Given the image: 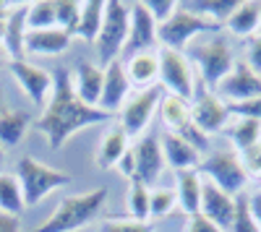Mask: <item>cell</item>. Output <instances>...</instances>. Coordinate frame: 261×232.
Here are the masks:
<instances>
[{
	"mask_svg": "<svg viewBox=\"0 0 261 232\" xmlns=\"http://www.w3.org/2000/svg\"><path fill=\"white\" fill-rule=\"evenodd\" d=\"M113 115H107L99 107H89L76 97L73 89V76L68 68H58L53 76V94L42 110L37 128L47 136V143L53 149H60V146L68 141L76 131L86 128V125H97L110 120Z\"/></svg>",
	"mask_w": 261,
	"mask_h": 232,
	"instance_id": "6da1fadb",
	"label": "cell"
},
{
	"mask_svg": "<svg viewBox=\"0 0 261 232\" xmlns=\"http://www.w3.org/2000/svg\"><path fill=\"white\" fill-rule=\"evenodd\" d=\"M105 201H107V188L105 185L92 188V191H86V193L65 196L55 206V212L32 232H76V229H81V227H86L89 222L97 219Z\"/></svg>",
	"mask_w": 261,
	"mask_h": 232,
	"instance_id": "7a4b0ae2",
	"label": "cell"
},
{
	"mask_svg": "<svg viewBox=\"0 0 261 232\" xmlns=\"http://www.w3.org/2000/svg\"><path fill=\"white\" fill-rule=\"evenodd\" d=\"M188 50H191V66L196 76H199V81H204L206 86H217L235 66L230 42L220 32L196 37L188 45Z\"/></svg>",
	"mask_w": 261,
	"mask_h": 232,
	"instance_id": "3957f363",
	"label": "cell"
},
{
	"mask_svg": "<svg viewBox=\"0 0 261 232\" xmlns=\"http://www.w3.org/2000/svg\"><path fill=\"white\" fill-rule=\"evenodd\" d=\"M128 18H130V3H123V0L105 3V21L94 39L99 68H107L110 63L120 60L128 42Z\"/></svg>",
	"mask_w": 261,
	"mask_h": 232,
	"instance_id": "277c9868",
	"label": "cell"
},
{
	"mask_svg": "<svg viewBox=\"0 0 261 232\" xmlns=\"http://www.w3.org/2000/svg\"><path fill=\"white\" fill-rule=\"evenodd\" d=\"M196 172L204 175V180L214 183L220 191H225L230 196L243 193V188L251 180V175L246 170V162L241 159V154H238L235 149H217V152H212L206 159L199 162Z\"/></svg>",
	"mask_w": 261,
	"mask_h": 232,
	"instance_id": "5b68a950",
	"label": "cell"
},
{
	"mask_svg": "<svg viewBox=\"0 0 261 232\" xmlns=\"http://www.w3.org/2000/svg\"><path fill=\"white\" fill-rule=\"evenodd\" d=\"M16 178H18V185H21V193H24V206H37L50 191H58V188L68 185L73 180L68 172L55 170V167L39 162L34 157H21L18 159Z\"/></svg>",
	"mask_w": 261,
	"mask_h": 232,
	"instance_id": "8992f818",
	"label": "cell"
},
{
	"mask_svg": "<svg viewBox=\"0 0 261 232\" xmlns=\"http://www.w3.org/2000/svg\"><path fill=\"white\" fill-rule=\"evenodd\" d=\"M212 32H220V26L212 24V21L196 16L191 11H186L180 3H178V11L172 13L165 24L157 26V39L165 45V50H186L196 37L201 34H212Z\"/></svg>",
	"mask_w": 261,
	"mask_h": 232,
	"instance_id": "52a82bcc",
	"label": "cell"
},
{
	"mask_svg": "<svg viewBox=\"0 0 261 232\" xmlns=\"http://www.w3.org/2000/svg\"><path fill=\"white\" fill-rule=\"evenodd\" d=\"M160 78L167 94L183 97L188 102L196 99V83H199V76H196L191 60L183 52L175 50H162L160 52Z\"/></svg>",
	"mask_w": 261,
	"mask_h": 232,
	"instance_id": "ba28073f",
	"label": "cell"
},
{
	"mask_svg": "<svg viewBox=\"0 0 261 232\" xmlns=\"http://www.w3.org/2000/svg\"><path fill=\"white\" fill-rule=\"evenodd\" d=\"M165 86L162 83H154L149 89H141L136 97L125 99V104L120 107V128L128 133V136H139L146 131V125L154 118L160 102L165 97Z\"/></svg>",
	"mask_w": 261,
	"mask_h": 232,
	"instance_id": "9c48e42d",
	"label": "cell"
},
{
	"mask_svg": "<svg viewBox=\"0 0 261 232\" xmlns=\"http://www.w3.org/2000/svg\"><path fill=\"white\" fill-rule=\"evenodd\" d=\"M217 97L225 104H238V102H248L261 97V76L248 66V63L238 60L232 71L217 83Z\"/></svg>",
	"mask_w": 261,
	"mask_h": 232,
	"instance_id": "30bf717a",
	"label": "cell"
},
{
	"mask_svg": "<svg viewBox=\"0 0 261 232\" xmlns=\"http://www.w3.org/2000/svg\"><path fill=\"white\" fill-rule=\"evenodd\" d=\"M8 68H11L13 78L18 81V86L24 89V94L37 104V107H45L50 94H53V73L34 66V63H29L27 57L24 60H11Z\"/></svg>",
	"mask_w": 261,
	"mask_h": 232,
	"instance_id": "8fae6325",
	"label": "cell"
},
{
	"mask_svg": "<svg viewBox=\"0 0 261 232\" xmlns=\"http://www.w3.org/2000/svg\"><path fill=\"white\" fill-rule=\"evenodd\" d=\"M134 159H136V175L130 183H144L149 188L165 172V154L157 136H141L134 146Z\"/></svg>",
	"mask_w": 261,
	"mask_h": 232,
	"instance_id": "7c38bea8",
	"label": "cell"
},
{
	"mask_svg": "<svg viewBox=\"0 0 261 232\" xmlns=\"http://www.w3.org/2000/svg\"><path fill=\"white\" fill-rule=\"evenodd\" d=\"M157 21L151 18L144 3H130V18H128V42L123 55H136L146 52L157 45Z\"/></svg>",
	"mask_w": 261,
	"mask_h": 232,
	"instance_id": "4fadbf2b",
	"label": "cell"
},
{
	"mask_svg": "<svg viewBox=\"0 0 261 232\" xmlns=\"http://www.w3.org/2000/svg\"><path fill=\"white\" fill-rule=\"evenodd\" d=\"M230 107L217 94H199L191 102V120L204 133H217L230 123Z\"/></svg>",
	"mask_w": 261,
	"mask_h": 232,
	"instance_id": "5bb4252c",
	"label": "cell"
},
{
	"mask_svg": "<svg viewBox=\"0 0 261 232\" xmlns=\"http://www.w3.org/2000/svg\"><path fill=\"white\" fill-rule=\"evenodd\" d=\"M201 214L212 219L222 232H227L235 217V196L220 191L214 183L201 178Z\"/></svg>",
	"mask_w": 261,
	"mask_h": 232,
	"instance_id": "9a60e30c",
	"label": "cell"
},
{
	"mask_svg": "<svg viewBox=\"0 0 261 232\" xmlns=\"http://www.w3.org/2000/svg\"><path fill=\"white\" fill-rule=\"evenodd\" d=\"M128 89H130V81L125 73V66L120 60L110 63L105 68V83H102V99H99V110H105L107 115H115L125 99H128Z\"/></svg>",
	"mask_w": 261,
	"mask_h": 232,
	"instance_id": "2e32d148",
	"label": "cell"
},
{
	"mask_svg": "<svg viewBox=\"0 0 261 232\" xmlns=\"http://www.w3.org/2000/svg\"><path fill=\"white\" fill-rule=\"evenodd\" d=\"M102 83H105V68H99L97 63L81 60L79 66H76L73 89H76V97H79L84 104H89V107H99Z\"/></svg>",
	"mask_w": 261,
	"mask_h": 232,
	"instance_id": "e0dca14e",
	"label": "cell"
},
{
	"mask_svg": "<svg viewBox=\"0 0 261 232\" xmlns=\"http://www.w3.org/2000/svg\"><path fill=\"white\" fill-rule=\"evenodd\" d=\"M71 34H65L63 29H39V32H27L24 39V50L32 55H42V57H53L68 50L71 45Z\"/></svg>",
	"mask_w": 261,
	"mask_h": 232,
	"instance_id": "ac0fdd59",
	"label": "cell"
},
{
	"mask_svg": "<svg viewBox=\"0 0 261 232\" xmlns=\"http://www.w3.org/2000/svg\"><path fill=\"white\" fill-rule=\"evenodd\" d=\"M125 73L128 81L139 89H149L154 86L160 78V52L146 50V52H136L125 60Z\"/></svg>",
	"mask_w": 261,
	"mask_h": 232,
	"instance_id": "d6986e66",
	"label": "cell"
},
{
	"mask_svg": "<svg viewBox=\"0 0 261 232\" xmlns=\"http://www.w3.org/2000/svg\"><path fill=\"white\" fill-rule=\"evenodd\" d=\"M162 154H165V164H170L175 172H183V170H196L201 162V154L188 146L178 133H165L162 136Z\"/></svg>",
	"mask_w": 261,
	"mask_h": 232,
	"instance_id": "ffe728a7",
	"label": "cell"
},
{
	"mask_svg": "<svg viewBox=\"0 0 261 232\" xmlns=\"http://www.w3.org/2000/svg\"><path fill=\"white\" fill-rule=\"evenodd\" d=\"M24 39H27V6H16L6 18V37H3V47L11 60H24L27 55Z\"/></svg>",
	"mask_w": 261,
	"mask_h": 232,
	"instance_id": "44dd1931",
	"label": "cell"
},
{
	"mask_svg": "<svg viewBox=\"0 0 261 232\" xmlns=\"http://www.w3.org/2000/svg\"><path fill=\"white\" fill-rule=\"evenodd\" d=\"M225 26L235 37H253L261 26V0H241L225 21Z\"/></svg>",
	"mask_w": 261,
	"mask_h": 232,
	"instance_id": "7402d4cb",
	"label": "cell"
},
{
	"mask_svg": "<svg viewBox=\"0 0 261 232\" xmlns=\"http://www.w3.org/2000/svg\"><path fill=\"white\" fill-rule=\"evenodd\" d=\"M128 133L120 128V125H118V128H110V131H107L105 133V138H102V143H99V152H97V167H99V170H115V167H118V162L128 154V149H130V146H128Z\"/></svg>",
	"mask_w": 261,
	"mask_h": 232,
	"instance_id": "603a6c76",
	"label": "cell"
},
{
	"mask_svg": "<svg viewBox=\"0 0 261 232\" xmlns=\"http://www.w3.org/2000/svg\"><path fill=\"white\" fill-rule=\"evenodd\" d=\"M175 193H178V206L188 217L201 212V175L196 170H183L175 175Z\"/></svg>",
	"mask_w": 261,
	"mask_h": 232,
	"instance_id": "cb8c5ba5",
	"label": "cell"
},
{
	"mask_svg": "<svg viewBox=\"0 0 261 232\" xmlns=\"http://www.w3.org/2000/svg\"><path fill=\"white\" fill-rule=\"evenodd\" d=\"M32 125V115L24 110H3L0 112V146H18Z\"/></svg>",
	"mask_w": 261,
	"mask_h": 232,
	"instance_id": "d4e9b609",
	"label": "cell"
},
{
	"mask_svg": "<svg viewBox=\"0 0 261 232\" xmlns=\"http://www.w3.org/2000/svg\"><path fill=\"white\" fill-rule=\"evenodd\" d=\"M160 115H162L167 133H178L183 125L191 123V102L175 94H165L160 102Z\"/></svg>",
	"mask_w": 261,
	"mask_h": 232,
	"instance_id": "484cf974",
	"label": "cell"
},
{
	"mask_svg": "<svg viewBox=\"0 0 261 232\" xmlns=\"http://www.w3.org/2000/svg\"><path fill=\"white\" fill-rule=\"evenodd\" d=\"M238 3L241 0H186V3H180L186 11L201 16L206 21H212V24L220 26L222 21L230 18V13L238 8Z\"/></svg>",
	"mask_w": 261,
	"mask_h": 232,
	"instance_id": "4316f807",
	"label": "cell"
},
{
	"mask_svg": "<svg viewBox=\"0 0 261 232\" xmlns=\"http://www.w3.org/2000/svg\"><path fill=\"white\" fill-rule=\"evenodd\" d=\"M102 21H105V0H86V3H81V18H79L76 34L86 42H94L102 29Z\"/></svg>",
	"mask_w": 261,
	"mask_h": 232,
	"instance_id": "83f0119b",
	"label": "cell"
},
{
	"mask_svg": "<svg viewBox=\"0 0 261 232\" xmlns=\"http://www.w3.org/2000/svg\"><path fill=\"white\" fill-rule=\"evenodd\" d=\"M230 141L235 146L238 154L251 152L253 146L261 143V123L258 120H248V118H238V123L230 128Z\"/></svg>",
	"mask_w": 261,
	"mask_h": 232,
	"instance_id": "f1b7e54d",
	"label": "cell"
},
{
	"mask_svg": "<svg viewBox=\"0 0 261 232\" xmlns=\"http://www.w3.org/2000/svg\"><path fill=\"white\" fill-rule=\"evenodd\" d=\"M21 209H24V193H21L18 178L13 172H0V212L18 217Z\"/></svg>",
	"mask_w": 261,
	"mask_h": 232,
	"instance_id": "f546056e",
	"label": "cell"
},
{
	"mask_svg": "<svg viewBox=\"0 0 261 232\" xmlns=\"http://www.w3.org/2000/svg\"><path fill=\"white\" fill-rule=\"evenodd\" d=\"M55 29V0H37L27 6V32Z\"/></svg>",
	"mask_w": 261,
	"mask_h": 232,
	"instance_id": "4dcf8cb0",
	"label": "cell"
},
{
	"mask_svg": "<svg viewBox=\"0 0 261 232\" xmlns=\"http://www.w3.org/2000/svg\"><path fill=\"white\" fill-rule=\"evenodd\" d=\"M149 196H151V188H146L144 183H130L128 198H125V206H128L130 219L149 222Z\"/></svg>",
	"mask_w": 261,
	"mask_h": 232,
	"instance_id": "1f68e13d",
	"label": "cell"
},
{
	"mask_svg": "<svg viewBox=\"0 0 261 232\" xmlns=\"http://www.w3.org/2000/svg\"><path fill=\"white\" fill-rule=\"evenodd\" d=\"M175 206H178L175 188H151V196H149V222L167 217Z\"/></svg>",
	"mask_w": 261,
	"mask_h": 232,
	"instance_id": "d6a6232c",
	"label": "cell"
},
{
	"mask_svg": "<svg viewBox=\"0 0 261 232\" xmlns=\"http://www.w3.org/2000/svg\"><path fill=\"white\" fill-rule=\"evenodd\" d=\"M79 18H81V3H76V0H55V26L58 29L73 37Z\"/></svg>",
	"mask_w": 261,
	"mask_h": 232,
	"instance_id": "836d02e7",
	"label": "cell"
},
{
	"mask_svg": "<svg viewBox=\"0 0 261 232\" xmlns=\"http://www.w3.org/2000/svg\"><path fill=\"white\" fill-rule=\"evenodd\" d=\"M227 232H258V224L251 214V206H248V193H238L235 196V217Z\"/></svg>",
	"mask_w": 261,
	"mask_h": 232,
	"instance_id": "e575fe53",
	"label": "cell"
},
{
	"mask_svg": "<svg viewBox=\"0 0 261 232\" xmlns=\"http://www.w3.org/2000/svg\"><path fill=\"white\" fill-rule=\"evenodd\" d=\"M99 232H154L151 222H136V219H105Z\"/></svg>",
	"mask_w": 261,
	"mask_h": 232,
	"instance_id": "d590c367",
	"label": "cell"
},
{
	"mask_svg": "<svg viewBox=\"0 0 261 232\" xmlns=\"http://www.w3.org/2000/svg\"><path fill=\"white\" fill-rule=\"evenodd\" d=\"M178 136H180L188 146H193V149L199 152V154L209 149V133H204V131H201V128H199V125H196L193 120H191L188 125H183V128L178 131Z\"/></svg>",
	"mask_w": 261,
	"mask_h": 232,
	"instance_id": "8d00e7d4",
	"label": "cell"
},
{
	"mask_svg": "<svg viewBox=\"0 0 261 232\" xmlns=\"http://www.w3.org/2000/svg\"><path fill=\"white\" fill-rule=\"evenodd\" d=\"M144 6H146V11L151 13V18L157 21V26L165 24V21L178 11V3H175V0H144Z\"/></svg>",
	"mask_w": 261,
	"mask_h": 232,
	"instance_id": "74e56055",
	"label": "cell"
},
{
	"mask_svg": "<svg viewBox=\"0 0 261 232\" xmlns=\"http://www.w3.org/2000/svg\"><path fill=\"white\" fill-rule=\"evenodd\" d=\"M227 107H230V115L248 118V120H258L261 123V97L248 99V102H238V104H227Z\"/></svg>",
	"mask_w": 261,
	"mask_h": 232,
	"instance_id": "f35d334b",
	"label": "cell"
},
{
	"mask_svg": "<svg viewBox=\"0 0 261 232\" xmlns=\"http://www.w3.org/2000/svg\"><path fill=\"white\" fill-rule=\"evenodd\" d=\"M186 232H222V229L199 212V214H191V217H188V227H186Z\"/></svg>",
	"mask_w": 261,
	"mask_h": 232,
	"instance_id": "ab89813d",
	"label": "cell"
},
{
	"mask_svg": "<svg viewBox=\"0 0 261 232\" xmlns=\"http://www.w3.org/2000/svg\"><path fill=\"white\" fill-rule=\"evenodd\" d=\"M248 66L261 76V32H256L253 37H251V45H248Z\"/></svg>",
	"mask_w": 261,
	"mask_h": 232,
	"instance_id": "60d3db41",
	"label": "cell"
},
{
	"mask_svg": "<svg viewBox=\"0 0 261 232\" xmlns=\"http://www.w3.org/2000/svg\"><path fill=\"white\" fill-rule=\"evenodd\" d=\"M243 162H246V170L251 178H261V143L243 154Z\"/></svg>",
	"mask_w": 261,
	"mask_h": 232,
	"instance_id": "b9f144b4",
	"label": "cell"
},
{
	"mask_svg": "<svg viewBox=\"0 0 261 232\" xmlns=\"http://www.w3.org/2000/svg\"><path fill=\"white\" fill-rule=\"evenodd\" d=\"M118 170L128 178V180H134V175H136V159H134V149H128V154L118 162Z\"/></svg>",
	"mask_w": 261,
	"mask_h": 232,
	"instance_id": "7bdbcfd3",
	"label": "cell"
},
{
	"mask_svg": "<svg viewBox=\"0 0 261 232\" xmlns=\"http://www.w3.org/2000/svg\"><path fill=\"white\" fill-rule=\"evenodd\" d=\"M0 232H21V219L16 214L0 212Z\"/></svg>",
	"mask_w": 261,
	"mask_h": 232,
	"instance_id": "ee69618b",
	"label": "cell"
},
{
	"mask_svg": "<svg viewBox=\"0 0 261 232\" xmlns=\"http://www.w3.org/2000/svg\"><path fill=\"white\" fill-rule=\"evenodd\" d=\"M248 206H251V214L258 224V232H261V191H253L248 193Z\"/></svg>",
	"mask_w": 261,
	"mask_h": 232,
	"instance_id": "f6af8a7d",
	"label": "cell"
},
{
	"mask_svg": "<svg viewBox=\"0 0 261 232\" xmlns=\"http://www.w3.org/2000/svg\"><path fill=\"white\" fill-rule=\"evenodd\" d=\"M8 13H11V6H8V3H3V0H0V18H6Z\"/></svg>",
	"mask_w": 261,
	"mask_h": 232,
	"instance_id": "bcb514c9",
	"label": "cell"
},
{
	"mask_svg": "<svg viewBox=\"0 0 261 232\" xmlns=\"http://www.w3.org/2000/svg\"><path fill=\"white\" fill-rule=\"evenodd\" d=\"M8 18V16H6ZM6 18H0V42H3V37H6Z\"/></svg>",
	"mask_w": 261,
	"mask_h": 232,
	"instance_id": "7dc6e473",
	"label": "cell"
},
{
	"mask_svg": "<svg viewBox=\"0 0 261 232\" xmlns=\"http://www.w3.org/2000/svg\"><path fill=\"white\" fill-rule=\"evenodd\" d=\"M3 159H6V149L0 146V167H3Z\"/></svg>",
	"mask_w": 261,
	"mask_h": 232,
	"instance_id": "c3c4849f",
	"label": "cell"
},
{
	"mask_svg": "<svg viewBox=\"0 0 261 232\" xmlns=\"http://www.w3.org/2000/svg\"><path fill=\"white\" fill-rule=\"evenodd\" d=\"M6 107H3V89H0V112H3Z\"/></svg>",
	"mask_w": 261,
	"mask_h": 232,
	"instance_id": "681fc988",
	"label": "cell"
}]
</instances>
